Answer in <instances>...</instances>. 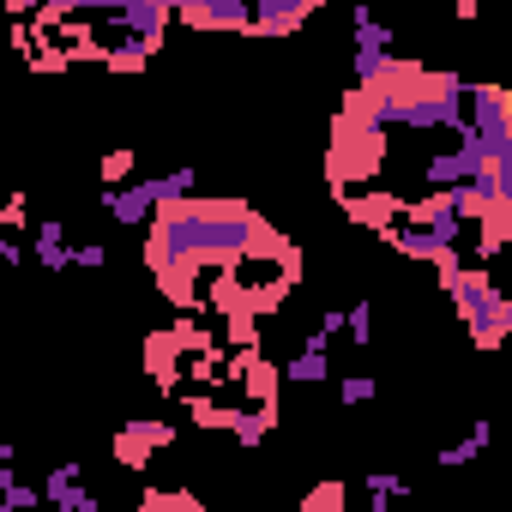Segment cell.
Segmentation results:
<instances>
[{"label": "cell", "instance_id": "obj_19", "mask_svg": "<svg viewBox=\"0 0 512 512\" xmlns=\"http://www.w3.org/2000/svg\"><path fill=\"white\" fill-rule=\"evenodd\" d=\"M0 260H7V266H25V247H19V235H7V241H0Z\"/></svg>", "mask_w": 512, "mask_h": 512}, {"label": "cell", "instance_id": "obj_5", "mask_svg": "<svg viewBox=\"0 0 512 512\" xmlns=\"http://www.w3.org/2000/svg\"><path fill=\"white\" fill-rule=\"evenodd\" d=\"M169 440H175V428H169L163 416H133V422L115 434V458H121L127 470H145V458L163 452Z\"/></svg>", "mask_w": 512, "mask_h": 512}, {"label": "cell", "instance_id": "obj_20", "mask_svg": "<svg viewBox=\"0 0 512 512\" xmlns=\"http://www.w3.org/2000/svg\"><path fill=\"white\" fill-rule=\"evenodd\" d=\"M320 332H326V338H338V332H344V314H338V308H332V314H320Z\"/></svg>", "mask_w": 512, "mask_h": 512}, {"label": "cell", "instance_id": "obj_2", "mask_svg": "<svg viewBox=\"0 0 512 512\" xmlns=\"http://www.w3.org/2000/svg\"><path fill=\"white\" fill-rule=\"evenodd\" d=\"M440 284L458 302V314H464V326H470V338L482 350H494V344L512 338V296H500L482 266H464L458 253H452V260H440Z\"/></svg>", "mask_w": 512, "mask_h": 512}, {"label": "cell", "instance_id": "obj_16", "mask_svg": "<svg viewBox=\"0 0 512 512\" xmlns=\"http://www.w3.org/2000/svg\"><path fill=\"white\" fill-rule=\"evenodd\" d=\"M163 199H193V169H169L163 175Z\"/></svg>", "mask_w": 512, "mask_h": 512}, {"label": "cell", "instance_id": "obj_12", "mask_svg": "<svg viewBox=\"0 0 512 512\" xmlns=\"http://www.w3.org/2000/svg\"><path fill=\"white\" fill-rule=\"evenodd\" d=\"M344 338H350V344H368V338H374V308H368V302L344 308Z\"/></svg>", "mask_w": 512, "mask_h": 512}, {"label": "cell", "instance_id": "obj_11", "mask_svg": "<svg viewBox=\"0 0 512 512\" xmlns=\"http://www.w3.org/2000/svg\"><path fill=\"white\" fill-rule=\"evenodd\" d=\"M73 494H79V464H61V470L43 482V500H49V506H73Z\"/></svg>", "mask_w": 512, "mask_h": 512}, {"label": "cell", "instance_id": "obj_9", "mask_svg": "<svg viewBox=\"0 0 512 512\" xmlns=\"http://www.w3.org/2000/svg\"><path fill=\"white\" fill-rule=\"evenodd\" d=\"M350 25H356V49H386L392 55V31L380 25L374 7H350Z\"/></svg>", "mask_w": 512, "mask_h": 512}, {"label": "cell", "instance_id": "obj_13", "mask_svg": "<svg viewBox=\"0 0 512 512\" xmlns=\"http://www.w3.org/2000/svg\"><path fill=\"white\" fill-rule=\"evenodd\" d=\"M302 506H308V512H332V506H344V482H320Z\"/></svg>", "mask_w": 512, "mask_h": 512}, {"label": "cell", "instance_id": "obj_15", "mask_svg": "<svg viewBox=\"0 0 512 512\" xmlns=\"http://www.w3.org/2000/svg\"><path fill=\"white\" fill-rule=\"evenodd\" d=\"M127 169H133V151H109V157H103V187H121Z\"/></svg>", "mask_w": 512, "mask_h": 512}, {"label": "cell", "instance_id": "obj_10", "mask_svg": "<svg viewBox=\"0 0 512 512\" xmlns=\"http://www.w3.org/2000/svg\"><path fill=\"white\" fill-rule=\"evenodd\" d=\"M410 494V482L398 476V470H374L368 476V500H374V512H386V500H404Z\"/></svg>", "mask_w": 512, "mask_h": 512}, {"label": "cell", "instance_id": "obj_22", "mask_svg": "<svg viewBox=\"0 0 512 512\" xmlns=\"http://www.w3.org/2000/svg\"><path fill=\"white\" fill-rule=\"evenodd\" d=\"M458 19H476V0H458Z\"/></svg>", "mask_w": 512, "mask_h": 512}, {"label": "cell", "instance_id": "obj_21", "mask_svg": "<svg viewBox=\"0 0 512 512\" xmlns=\"http://www.w3.org/2000/svg\"><path fill=\"white\" fill-rule=\"evenodd\" d=\"M7 7H13V19H25V13H31V0H7Z\"/></svg>", "mask_w": 512, "mask_h": 512}, {"label": "cell", "instance_id": "obj_8", "mask_svg": "<svg viewBox=\"0 0 512 512\" xmlns=\"http://www.w3.org/2000/svg\"><path fill=\"white\" fill-rule=\"evenodd\" d=\"M488 440H494V422H470V434H464L458 446H440V452H434V464H446V470H458V464H470V458H482V452H488Z\"/></svg>", "mask_w": 512, "mask_h": 512}, {"label": "cell", "instance_id": "obj_17", "mask_svg": "<svg viewBox=\"0 0 512 512\" xmlns=\"http://www.w3.org/2000/svg\"><path fill=\"white\" fill-rule=\"evenodd\" d=\"M338 398H344V404H368V398H374V380H368V374H350V380L338 386Z\"/></svg>", "mask_w": 512, "mask_h": 512}, {"label": "cell", "instance_id": "obj_18", "mask_svg": "<svg viewBox=\"0 0 512 512\" xmlns=\"http://www.w3.org/2000/svg\"><path fill=\"white\" fill-rule=\"evenodd\" d=\"M73 260H79L85 272H103V266H109V247H103V241H85V247L73 253Z\"/></svg>", "mask_w": 512, "mask_h": 512}, {"label": "cell", "instance_id": "obj_4", "mask_svg": "<svg viewBox=\"0 0 512 512\" xmlns=\"http://www.w3.org/2000/svg\"><path fill=\"white\" fill-rule=\"evenodd\" d=\"M157 205H163V175H139L133 187L121 181V187L103 193V211H109L115 223H151Z\"/></svg>", "mask_w": 512, "mask_h": 512}, {"label": "cell", "instance_id": "obj_1", "mask_svg": "<svg viewBox=\"0 0 512 512\" xmlns=\"http://www.w3.org/2000/svg\"><path fill=\"white\" fill-rule=\"evenodd\" d=\"M235 253H296L266 229V217L241 199H163L151 211L145 235V266L163 278L175 266L199 260H235Z\"/></svg>", "mask_w": 512, "mask_h": 512}, {"label": "cell", "instance_id": "obj_6", "mask_svg": "<svg viewBox=\"0 0 512 512\" xmlns=\"http://www.w3.org/2000/svg\"><path fill=\"white\" fill-rule=\"evenodd\" d=\"M284 374H290V386H320V380L332 374V338H326V332H314V338L302 344V356H296Z\"/></svg>", "mask_w": 512, "mask_h": 512}, {"label": "cell", "instance_id": "obj_14", "mask_svg": "<svg viewBox=\"0 0 512 512\" xmlns=\"http://www.w3.org/2000/svg\"><path fill=\"white\" fill-rule=\"evenodd\" d=\"M145 512H199L193 494H145Z\"/></svg>", "mask_w": 512, "mask_h": 512}, {"label": "cell", "instance_id": "obj_7", "mask_svg": "<svg viewBox=\"0 0 512 512\" xmlns=\"http://www.w3.org/2000/svg\"><path fill=\"white\" fill-rule=\"evenodd\" d=\"M79 247H67V223H37V260H43V272H73L79 260H73Z\"/></svg>", "mask_w": 512, "mask_h": 512}, {"label": "cell", "instance_id": "obj_3", "mask_svg": "<svg viewBox=\"0 0 512 512\" xmlns=\"http://www.w3.org/2000/svg\"><path fill=\"white\" fill-rule=\"evenodd\" d=\"M470 145L488 163L512 145V97L500 85H470Z\"/></svg>", "mask_w": 512, "mask_h": 512}]
</instances>
